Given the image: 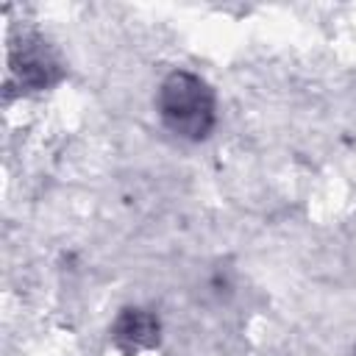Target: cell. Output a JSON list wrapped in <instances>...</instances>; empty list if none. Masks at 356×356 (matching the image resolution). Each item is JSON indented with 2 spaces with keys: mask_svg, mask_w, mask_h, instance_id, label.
I'll return each mask as SVG.
<instances>
[{
  "mask_svg": "<svg viewBox=\"0 0 356 356\" xmlns=\"http://www.w3.org/2000/svg\"><path fill=\"white\" fill-rule=\"evenodd\" d=\"M159 334H161V323L147 309H122L111 325V339L125 353H136L159 345Z\"/></svg>",
  "mask_w": 356,
  "mask_h": 356,
  "instance_id": "3957f363",
  "label": "cell"
},
{
  "mask_svg": "<svg viewBox=\"0 0 356 356\" xmlns=\"http://www.w3.org/2000/svg\"><path fill=\"white\" fill-rule=\"evenodd\" d=\"M8 78L28 92L50 89L61 78V64L56 53L47 47L39 36H22L17 44H11L8 53Z\"/></svg>",
  "mask_w": 356,
  "mask_h": 356,
  "instance_id": "7a4b0ae2",
  "label": "cell"
},
{
  "mask_svg": "<svg viewBox=\"0 0 356 356\" xmlns=\"http://www.w3.org/2000/svg\"><path fill=\"white\" fill-rule=\"evenodd\" d=\"M156 108L164 128L186 142H203L217 122L214 89L189 70H172L161 81Z\"/></svg>",
  "mask_w": 356,
  "mask_h": 356,
  "instance_id": "6da1fadb",
  "label": "cell"
}]
</instances>
